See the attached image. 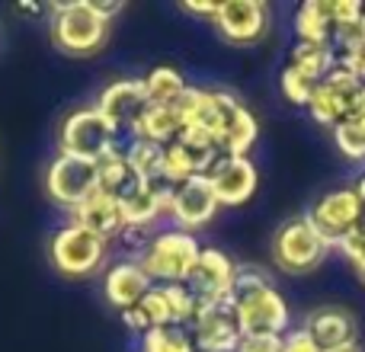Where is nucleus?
Listing matches in <instances>:
<instances>
[{"label": "nucleus", "mask_w": 365, "mask_h": 352, "mask_svg": "<svg viewBox=\"0 0 365 352\" xmlns=\"http://www.w3.org/2000/svg\"><path fill=\"white\" fill-rule=\"evenodd\" d=\"M362 19H365V13H362Z\"/></svg>", "instance_id": "obj_39"}, {"label": "nucleus", "mask_w": 365, "mask_h": 352, "mask_svg": "<svg viewBox=\"0 0 365 352\" xmlns=\"http://www.w3.org/2000/svg\"><path fill=\"white\" fill-rule=\"evenodd\" d=\"M334 352H362L359 346H343V349H334Z\"/></svg>", "instance_id": "obj_38"}, {"label": "nucleus", "mask_w": 365, "mask_h": 352, "mask_svg": "<svg viewBox=\"0 0 365 352\" xmlns=\"http://www.w3.org/2000/svg\"><path fill=\"white\" fill-rule=\"evenodd\" d=\"M215 29L231 45H257L269 32V10L259 0H225L215 13Z\"/></svg>", "instance_id": "obj_11"}, {"label": "nucleus", "mask_w": 365, "mask_h": 352, "mask_svg": "<svg viewBox=\"0 0 365 352\" xmlns=\"http://www.w3.org/2000/svg\"><path fill=\"white\" fill-rule=\"evenodd\" d=\"M321 352H334L343 346H356V317L343 308H321L314 314H308L304 323Z\"/></svg>", "instance_id": "obj_17"}, {"label": "nucleus", "mask_w": 365, "mask_h": 352, "mask_svg": "<svg viewBox=\"0 0 365 352\" xmlns=\"http://www.w3.org/2000/svg\"><path fill=\"white\" fill-rule=\"evenodd\" d=\"M279 83H282V93H285V100H289V103H295V106H308V103H311V93H314V81H308V77H304L302 71H295L292 64L282 71Z\"/></svg>", "instance_id": "obj_29"}, {"label": "nucleus", "mask_w": 365, "mask_h": 352, "mask_svg": "<svg viewBox=\"0 0 365 352\" xmlns=\"http://www.w3.org/2000/svg\"><path fill=\"white\" fill-rule=\"evenodd\" d=\"M308 221L327 240V247H343L353 237L356 221H359V199L353 189H330L311 205Z\"/></svg>", "instance_id": "obj_8"}, {"label": "nucleus", "mask_w": 365, "mask_h": 352, "mask_svg": "<svg viewBox=\"0 0 365 352\" xmlns=\"http://www.w3.org/2000/svg\"><path fill=\"white\" fill-rule=\"evenodd\" d=\"M340 250L349 257V263H353V269L359 272V279L365 282V240H346V244H343Z\"/></svg>", "instance_id": "obj_32"}, {"label": "nucleus", "mask_w": 365, "mask_h": 352, "mask_svg": "<svg viewBox=\"0 0 365 352\" xmlns=\"http://www.w3.org/2000/svg\"><path fill=\"white\" fill-rule=\"evenodd\" d=\"M182 90H186V83H182L180 71L173 68H154L145 77V93L151 106H173L182 96Z\"/></svg>", "instance_id": "obj_25"}, {"label": "nucleus", "mask_w": 365, "mask_h": 352, "mask_svg": "<svg viewBox=\"0 0 365 352\" xmlns=\"http://www.w3.org/2000/svg\"><path fill=\"white\" fill-rule=\"evenodd\" d=\"M138 311L145 314L148 327H173V308H170V298H167L164 285H154L145 298L138 301Z\"/></svg>", "instance_id": "obj_27"}, {"label": "nucleus", "mask_w": 365, "mask_h": 352, "mask_svg": "<svg viewBox=\"0 0 365 352\" xmlns=\"http://www.w3.org/2000/svg\"><path fill=\"white\" fill-rule=\"evenodd\" d=\"M234 269H237V266H234L221 250H215V247H202L192 272L182 279V285H186V291L195 298L199 311L208 308V304H215V301L231 298Z\"/></svg>", "instance_id": "obj_9"}, {"label": "nucleus", "mask_w": 365, "mask_h": 352, "mask_svg": "<svg viewBox=\"0 0 365 352\" xmlns=\"http://www.w3.org/2000/svg\"><path fill=\"white\" fill-rule=\"evenodd\" d=\"M96 167H100V186H96V192L109 195V199H115V202H119L122 195L135 186V182H138V176L132 173V167H128V160H125V154L122 151H113L109 157H103Z\"/></svg>", "instance_id": "obj_24"}, {"label": "nucleus", "mask_w": 365, "mask_h": 352, "mask_svg": "<svg viewBox=\"0 0 365 352\" xmlns=\"http://www.w3.org/2000/svg\"><path fill=\"white\" fill-rule=\"evenodd\" d=\"M180 135H182V119L177 115L173 106H148L138 128H135V138L154 141V145H160V147L180 141Z\"/></svg>", "instance_id": "obj_20"}, {"label": "nucleus", "mask_w": 365, "mask_h": 352, "mask_svg": "<svg viewBox=\"0 0 365 352\" xmlns=\"http://www.w3.org/2000/svg\"><path fill=\"white\" fill-rule=\"evenodd\" d=\"M154 289L148 272L138 263H115L106 272V301L119 311L138 308V301Z\"/></svg>", "instance_id": "obj_18"}, {"label": "nucleus", "mask_w": 365, "mask_h": 352, "mask_svg": "<svg viewBox=\"0 0 365 352\" xmlns=\"http://www.w3.org/2000/svg\"><path fill=\"white\" fill-rule=\"evenodd\" d=\"M237 352H282V336H244Z\"/></svg>", "instance_id": "obj_31"}, {"label": "nucleus", "mask_w": 365, "mask_h": 352, "mask_svg": "<svg viewBox=\"0 0 365 352\" xmlns=\"http://www.w3.org/2000/svg\"><path fill=\"white\" fill-rule=\"evenodd\" d=\"M327 240L317 234V227L308 221V214L285 221L276 234H272V259L282 272L289 276H304L314 272L327 257Z\"/></svg>", "instance_id": "obj_5"}, {"label": "nucleus", "mask_w": 365, "mask_h": 352, "mask_svg": "<svg viewBox=\"0 0 365 352\" xmlns=\"http://www.w3.org/2000/svg\"><path fill=\"white\" fill-rule=\"evenodd\" d=\"M141 352H195V343L182 327H154L141 336Z\"/></svg>", "instance_id": "obj_26"}, {"label": "nucleus", "mask_w": 365, "mask_h": 352, "mask_svg": "<svg viewBox=\"0 0 365 352\" xmlns=\"http://www.w3.org/2000/svg\"><path fill=\"white\" fill-rule=\"evenodd\" d=\"M282 352H321V346L314 343V336L308 330H295V333L282 336Z\"/></svg>", "instance_id": "obj_30"}, {"label": "nucleus", "mask_w": 365, "mask_h": 352, "mask_svg": "<svg viewBox=\"0 0 365 352\" xmlns=\"http://www.w3.org/2000/svg\"><path fill=\"white\" fill-rule=\"evenodd\" d=\"M202 247L189 231H160L151 234L141 247L138 266L148 272L151 282L177 285L192 272L195 259H199Z\"/></svg>", "instance_id": "obj_3"}, {"label": "nucleus", "mask_w": 365, "mask_h": 352, "mask_svg": "<svg viewBox=\"0 0 365 352\" xmlns=\"http://www.w3.org/2000/svg\"><path fill=\"white\" fill-rule=\"evenodd\" d=\"M298 42H330L334 38V19H330L327 0H308L295 13Z\"/></svg>", "instance_id": "obj_22"}, {"label": "nucleus", "mask_w": 365, "mask_h": 352, "mask_svg": "<svg viewBox=\"0 0 365 352\" xmlns=\"http://www.w3.org/2000/svg\"><path fill=\"white\" fill-rule=\"evenodd\" d=\"M74 224L93 231L96 237H103L106 244L125 231V221H122L119 202L109 199V195H103V192H93L87 202H83V205L74 208Z\"/></svg>", "instance_id": "obj_19"}, {"label": "nucleus", "mask_w": 365, "mask_h": 352, "mask_svg": "<svg viewBox=\"0 0 365 352\" xmlns=\"http://www.w3.org/2000/svg\"><path fill=\"white\" fill-rule=\"evenodd\" d=\"M122 154H125L128 167L141 182H164V147L160 145L145 138H132L125 141Z\"/></svg>", "instance_id": "obj_21"}, {"label": "nucleus", "mask_w": 365, "mask_h": 352, "mask_svg": "<svg viewBox=\"0 0 365 352\" xmlns=\"http://www.w3.org/2000/svg\"><path fill=\"white\" fill-rule=\"evenodd\" d=\"M182 10L192 13V16L215 19V13H218V4H212V0H208V4H195V0H186V4H182Z\"/></svg>", "instance_id": "obj_36"}, {"label": "nucleus", "mask_w": 365, "mask_h": 352, "mask_svg": "<svg viewBox=\"0 0 365 352\" xmlns=\"http://www.w3.org/2000/svg\"><path fill=\"white\" fill-rule=\"evenodd\" d=\"M240 327L237 314H234V301H215L208 308H202L192 321V343L202 352H237L240 346Z\"/></svg>", "instance_id": "obj_13"}, {"label": "nucleus", "mask_w": 365, "mask_h": 352, "mask_svg": "<svg viewBox=\"0 0 365 352\" xmlns=\"http://www.w3.org/2000/svg\"><path fill=\"white\" fill-rule=\"evenodd\" d=\"M58 145H61V154L93 160V164H100V160L109 157L113 151H122V147H125L119 138V132L109 125L106 115H103L96 106L71 113L68 119L61 122Z\"/></svg>", "instance_id": "obj_4"}, {"label": "nucleus", "mask_w": 365, "mask_h": 352, "mask_svg": "<svg viewBox=\"0 0 365 352\" xmlns=\"http://www.w3.org/2000/svg\"><path fill=\"white\" fill-rule=\"evenodd\" d=\"M218 205H244L257 192V167L250 157H218L205 173Z\"/></svg>", "instance_id": "obj_15"}, {"label": "nucleus", "mask_w": 365, "mask_h": 352, "mask_svg": "<svg viewBox=\"0 0 365 352\" xmlns=\"http://www.w3.org/2000/svg\"><path fill=\"white\" fill-rule=\"evenodd\" d=\"M122 323H125L128 330H132V333H138V336H145L148 330V321H145V314H141L138 308H128V311H122Z\"/></svg>", "instance_id": "obj_34"}, {"label": "nucleus", "mask_w": 365, "mask_h": 352, "mask_svg": "<svg viewBox=\"0 0 365 352\" xmlns=\"http://www.w3.org/2000/svg\"><path fill=\"white\" fill-rule=\"evenodd\" d=\"M334 138L340 154H346L349 160H365V122H340L334 125Z\"/></svg>", "instance_id": "obj_28"}, {"label": "nucleus", "mask_w": 365, "mask_h": 352, "mask_svg": "<svg viewBox=\"0 0 365 352\" xmlns=\"http://www.w3.org/2000/svg\"><path fill=\"white\" fill-rule=\"evenodd\" d=\"M231 301L234 314H237L240 336H282V330L289 327L285 298L253 266H237L234 269Z\"/></svg>", "instance_id": "obj_1"}, {"label": "nucleus", "mask_w": 365, "mask_h": 352, "mask_svg": "<svg viewBox=\"0 0 365 352\" xmlns=\"http://www.w3.org/2000/svg\"><path fill=\"white\" fill-rule=\"evenodd\" d=\"M218 100V151L221 157H247V151L253 147L259 128L253 113L237 100V96L215 90Z\"/></svg>", "instance_id": "obj_12"}, {"label": "nucleus", "mask_w": 365, "mask_h": 352, "mask_svg": "<svg viewBox=\"0 0 365 352\" xmlns=\"http://www.w3.org/2000/svg\"><path fill=\"white\" fill-rule=\"evenodd\" d=\"M218 199H215L212 186H208L205 173L189 176L186 182H180L173 189V202H170V218L180 224V231H195L205 227L208 221L218 214Z\"/></svg>", "instance_id": "obj_16"}, {"label": "nucleus", "mask_w": 365, "mask_h": 352, "mask_svg": "<svg viewBox=\"0 0 365 352\" xmlns=\"http://www.w3.org/2000/svg\"><path fill=\"white\" fill-rule=\"evenodd\" d=\"M349 122H365V81L359 83V90H356L353 103H349V113H346ZM343 119V122H346Z\"/></svg>", "instance_id": "obj_35"}, {"label": "nucleus", "mask_w": 365, "mask_h": 352, "mask_svg": "<svg viewBox=\"0 0 365 352\" xmlns=\"http://www.w3.org/2000/svg\"><path fill=\"white\" fill-rule=\"evenodd\" d=\"M103 259H106V240L96 237L87 227L74 224V221L68 227H61L51 240V263L68 279L93 276L103 266Z\"/></svg>", "instance_id": "obj_6"}, {"label": "nucleus", "mask_w": 365, "mask_h": 352, "mask_svg": "<svg viewBox=\"0 0 365 352\" xmlns=\"http://www.w3.org/2000/svg\"><path fill=\"white\" fill-rule=\"evenodd\" d=\"M90 4H93V10H96V13H100V16H103V19H113V16H115V13H119V10H122V4H103V0H90Z\"/></svg>", "instance_id": "obj_37"}, {"label": "nucleus", "mask_w": 365, "mask_h": 352, "mask_svg": "<svg viewBox=\"0 0 365 352\" xmlns=\"http://www.w3.org/2000/svg\"><path fill=\"white\" fill-rule=\"evenodd\" d=\"M100 186V167L93 160H83V157H71V154H58L51 160L48 173H45V189L48 195L58 202V205L71 208L74 212L77 205L90 199Z\"/></svg>", "instance_id": "obj_7"}, {"label": "nucleus", "mask_w": 365, "mask_h": 352, "mask_svg": "<svg viewBox=\"0 0 365 352\" xmlns=\"http://www.w3.org/2000/svg\"><path fill=\"white\" fill-rule=\"evenodd\" d=\"M359 77L353 74V71L346 68L343 61H334V68H330V74L324 77V81L314 83V93H311V115H314L321 125H340L343 119H346L349 113V103H353L356 90H359Z\"/></svg>", "instance_id": "obj_10"}, {"label": "nucleus", "mask_w": 365, "mask_h": 352, "mask_svg": "<svg viewBox=\"0 0 365 352\" xmlns=\"http://www.w3.org/2000/svg\"><path fill=\"white\" fill-rule=\"evenodd\" d=\"M148 106L151 103H148V93H145V81H115L96 100V109L119 132V138L125 132H132V138H135V128H138Z\"/></svg>", "instance_id": "obj_14"}, {"label": "nucleus", "mask_w": 365, "mask_h": 352, "mask_svg": "<svg viewBox=\"0 0 365 352\" xmlns=\"http://www.w3.org/2000/svg\"><path fill=\"white\" fill-rule=\"evenodd\" d=\"M109 38V19L93 10L90 0L51 6V42L64 55H96Z\"/></svg>", "instance_id": "obj_2"}, {"label": "nucleus", "mask_w": 365, "mask_h": 352, "mask_svg": "<svg viewBox=\"0 0 365 352\" xmlns=\"http://www.w3.org/2000/svg\"><path fill=\"white\" fill-rule=\"evenodd\" d=\"M353 192H356V199H359V221H356V231L349 240H365V176L353 186Z\"/></svg>", "instance_id": "obj_33"}, {"label": "nucleus", "mask_w": 365, "mask_h": 352, "mask_svg": "<svg viewBox=\"0 0 365 352\" xmlns=\"http://www.w3.org/2000/svg\"><path fill=\"white\" fill-rule=\"evenodd\" d=\"M336 55H334V45L330 42H298L295 51H292V68L302 71L308 81H324L334 68Z\"/></svg>", "instance_id": "obj_23"}]
</instances>
